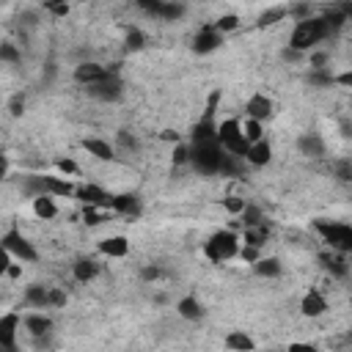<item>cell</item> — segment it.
<instances>
[{
	"instance_id": "1",
	"label": "cell",
	"mask_w": 352,
	"mask_h": 352,
	"mask_svg": "<svg viewBox=\"0 0 352 352\" xmlns=\"http://www.w3.org/2000/svg\"><path fill=\"white\" fill-rule=\"evenodd\" d=\"M239 245H242V236L236 228H214L204 245H201V256L209 261V264H228L236 258L239 253Z\"/></svg>"
},
{
	"instance_id": "2",
	"label": "cell",
	"mask_w": 352,
	"mask_h": 352,
	"mask_svg": "<svg viewBox=\"0 0 352 352\" xmlns=\"http://www.w3.org/2000/svg\"><path fill=\"white\" fill-rule=\"evenodd\" d=\"M330 33V19H319V16H311V19H300L292 33H289V50L297 52V55H308L316 44H322Z\"/></svg>"
},
{
	"instance_id": "3",
	"label": "cell",
	"mask_w": 352,
	"mask_h": 352,
	"mask_svg": "<svg viewBox=\"0 0 352 352\" xmlns=\"http://www.w3.org/2000/svg\"><path fill=\"white\" fill-rule=\"evenodd\" d=\"M214 143L234 160H242L248 140L242 138V126H239V116H226L214 124Z\"/></svg>"
},
{
	"instance_id": "4",
	"label": "cell",
	"mask_w": 352,
	"mask_h": 352,
	"mask_svg": "<svg viewBox=\"0 0 352 352\" xmlns=\"http://www.w3.org/2000/svg\"><path fill=\"white\" fill-rule=\"evenodd\" d=\"M0 245H6V248L11 250V256H14L16 261H22V264H36V261H38V250H36V245L22 234V228H19L16 223L8 226V228L3 231Z\"/></svg>"
},
{
	"instance_id": "5",
	"label": "cell",
	"mask_w": 352,
	"mask_h": 352,
	"mask_svg": "<svg viewBox=\"0 0 352 352\" xmlns=\"http://www.w3.org/2000/svg\"><path fill=\"white\" fill-rule=\"evenodd\" d=\"M242 116L267 124V121L275 116V102H272V96L264 94V91H253V94H248L245 102H242Z\"/></svg>"
},
{
	"instance_id": "6",
	"label": "cell",
	"mask_w": 352,
	"mask_h": 352,
	"mask_svg": "<svg viewBox=\"0 0 352 352\" xmlns=\"http://www.w3.org/2000/svg\"><path fill=\"white\" fill-rule=\"evenodd\" d=\"M72 77H74V82L94 88V85H99V82H107V80H110V69H107L104 63H99V60H82V63H77V66H74Z\"/></svg>"
},
{
	"instance_id": "7",
	"label": "cell",
	"mask_w": 352,
	"mask_h": 352,
	"mask_svg": "<svg viewBox=\"0 0 352 352\" xmlns=\"http://www.w3.org/2000/svg\"><path fill=\"white\" fill-rule=\"evenodd\" d=\"M74 187H77V179L60 176L55 170L38 176V192H50L55 198H74Z\"/></svg>"
},
{
	"instance_id": "8",
	"label": "cell",
	"mask_w": 352,
	"mask_h": 352,
	"mask_svg": "<svg viewBox=\"0 0 352 352\" xmlns=\"http://www.w3.org/2000/svg\"><path fill=\"white\" fill-rule=\"evenodd\" d=\"M96 250H99V256H104V258L121 261V258L129 256L132 242H129L126 234H107V236H99V239H96Z\"/></svg>"
},
{
	"instance_id": "9",
	"label": "cell",
	"mask_w": 352,
	"mask_h": 352,
	"mask_svg": "<svg viewBox=\"0 0 352 352\" xmlns=\"http://www.w3.org/2000/svg\"><path fill=\"white\" fill-rule=\"evenodd\" d=\"M110 195L102 184L96 182H77L74 187V201H80L82 206H107L110 209Z\"/></svg>"
},
{
	"instance_id": "10",
	"label": "cell",
	"mask_w": 352,
	"mask_h": 352,
	"mask_svg": "<svg viewBox=\"0 0 352 352\" xmlns=\"http://www.w3.org/2000/svg\"><path fill=\"white\" fill-rule=\"evenodd\" d=\"M327 311H330V300H327V294H324L322 289L311 286V289L302 292V297H300V314H302V316L319 319V316H324Z\"/></svg>"
},
{
	"instance_id": "11",
	"label": "cell",
	"mask_w": 352,
	"mask_h": 352,
	"mask_svg": "<svg viewBox=\"0 0 352 352\" xmlns=\"http://www.w3.org/2000/svg\"><path fill=\"white\" fill-rule=\"evenodd\" d=\"M80 148H82L91 160H96V162H113V160L118 157L116 143H110L107 138H99V135H88V138H82V140H80Z\"/></svg>"
},
{
	"instance_id": "12",
	"label": "cell",
	"mask_w": 352,
	"mask_h": 352,
	"mask_svg": "<svg viewBox=\"0 0 352 352\" xmlns=\"http://www.w3.org/2000/svg\"><path fill=\"white\" fill-rule=\"evenodd\" d=\"M316 228L324 234V245H330L333 250H341V253L349 250L352 228L346 223H316Z\"/></svg>"
},
{
	"instance_id": "13",
	"label": "cell",
	"mask_w": 352,
	"mask_h": 352,
	"mask_svg": "<svg viewBox=\"0 0 352 352\" xmlns=\"http://www.w3.org/2000/svg\"><path fill=\"white\" fill-rule=\"evenodd\" d=\"M22 330V311L0 314V349H16V338Z\"/></svg>"
},
{
	"instance_id": "14",
	"label": "cell",
	"mask_w": 352,
	"mask_h": 352,
	"mask_svg": "<svg viewBox=\"0 0 352 352\" xmlns=\"http://www.w3.org/2000/svg\"><path fill=\"white\" fill-rule=\"evenodd\" d=\"M242 160H245L250 168H267V165H272V160H275V148H272L270 138H261V140L248 143Z\"/></svg>"
},
{
	"instance_id": "15",
	"label": "cell",
	"mask_w": 352,
	"mask_h": 352,
	"mask_svg": "<svg viewBox=\"0 0 352 352\" xmlns=\"http://www.w3.org/2000/svg\"><path fill=\"white\" fill-rule=\"evenodd\" d=\"M30 212H33L36 220L50 223V220H55V217L60 214V204H58V198L50 195V192H36V195L30 198Z\"/></svg>"
},
{
	"instance_id": "16",
	"label": "cell",
	"mask_w": 352,
	"mask_h": 352,
	"mask_svg": "<svg viewBox=\"0 0 352 352\" xmlns=\"http://www.w3.org/2000/svg\"><path fill=\"white\" fill-rule=\"evenodd\" d=\"M99 272H102V264H99L96 258H91V256H80V258H74V264H72V280L80 283V286L94 283V280L99 278Z\"/></svg>"
},
{
	"instance_id": "17",
	"label": "cell",
	"mask_w": 352,
	"mask_h": 352,
	"mask_svg": "<svg viewBox=\"0 0 352 352\" xmlns=\"http://www.w3.org/2000/svg\"><path fill=\"white\" fill-rule=\"evenodd\" d=\"M22 327H25L30 336H44V333L52 330V316L44 314V308L22 311Z\"/></svg>"
},
{
	"instance_id": "18",
	"label": "cell",
	"mask_w": 352,
	"mask_h": 352,
	"mask_svg": "<svg viewBox=\"0 0 352 352\" xmlns=\"http://www.w3.org/2000/svg\"><path fill=\"white\" fill-rule=\"evenodd\" d=\"M176 316L179 319H184V322H201L204 319V314H206V308H204V302L195 297V294H182L179 300H176Z\"/></svg>"
},
{
	"instance_id": "19",
	"label": "cell",
	"mask_w": 352,
	"mask_h": 352,
	"mask_svg": "<svg viewBox=\"0 0 352 352\" xmlns=\"http://www.w3.org/2000/svg\"><path fill=\"white\" fill-rule=\"evenodd\" d=\"M110 212L116 217H138L140 214V198L132 195V192L110 195Z\"/></svg>"
},
{
	"instance_id": "20",
	"label": "cell",
	"mask_w": 352,
	"mask_h": 352,
	"mask_svg": "<svg viewBox=\"0 0 352 352\" xmlns=\"http://www.w3.org/2000/svg\"><path fill=\"white\" fill-rule=\"evenodd\" d=\"M250 270H253L258 278H280V275H283L280 258H278V256H264V253L250 264Z\"/></svg>"
},
{
	"instance_id": "21",
	"label": "cell",
	"mask_w": 352,
	"mask_h": 352,
	"mask_svg": "<svg viewBox=\"0 0 352 352\" xmlns=\"http://www.w3.org/2000/svg\"><path fill=\"white\" fill-rule=\"evenodd\" d=\"M223 346L231 352H250V349H256V338H250L245 330H228L223 336Z\"/></svg>"
},
{
	"instance_id": "22",
	"label": "cell",
	"mask_w": 352,
	"mask_h": 352,
	"mask_svg": "<svg viewBox=\"0 0 352 352\" xmlns=\"http://www.w3.org/2000/svg\"><path fill=\"white\" fill-rule=\"evenodd\" d=\"M209 28H212V30H217L220 36H228V33H234V30H239V28H242V16H239V14H234V11H226V14H220Z\"/></svg>"
},
{
	"instance_id": "23",
	"label": "cell",
	"mask_w": 352,
	"mask_h": 352,
	"mask_svg": "<svg viewBox=\"0 0 352 352\" xmlns=\"http://www.w3.org/2000/svg\"><path fill=\"white\" fill-rule=\"evenodd\" d=\"M239 126H242V138H245L248 143L267 138V124H264V121H256V118L242 116V118H239Z\"/></svg>"
},
{
	"instance_id": "24",
	"label": "cell",
	"mask_w": 352,
	"mask_h": 352,
	"mask_svg": "<svg viewBox=\"0 0 352 352\" xmlns=\"http://www.w3.org/2000/svg\"><path fill=\"white\" fill-rule=\"evenodd\" d=\"M223 44V36L217 33V30H212L209 25L195 36V50L198 52H212V50H217Z\"/></svg>"
},
{
	"instance_id": "25",
	"label": "cell",
	"mask_w": 352,
	"mask_h": 352,
	"mask_svg": "<svg viewBox=\"0 0 352 352\" xmlns=\"http://www.w3.org/2000/svg\"><path fill=\"white\" fill-rule=\"evenodd\" d=\"M220 206H223L226 214L239 217V214L245 212V206H248V198H245L242 192H226V195L220 198Z\"/></svg>"
},
{
	"instance_id": "26",
	"label": "cell",
	"mask_w": 352,
	"mask_h": 352,
	"mask_svg": "<svg viewBox=\"0 0 352 352\" xmlns=\"http://www.w3.org/2000/svg\"><path fill=\"white\" fill-rule=\"evenodd\" d=\"M52 170L60 173V176H69V179H80V173H82V168H80V162L74 157H58L52 162Z\"/></svg>"
},
{
	"instance_id": "27",
	"label": "cell",
	"mask_w": 352,
	"mask_h": 352,
	"mask_svg": "<svg viewBox=\"0 0 352 352\" xmlns=\"http://www.w3.org/2000/svg\"><path fill=\"white\" fill-rule=\"evenodd\" d=\"M261 253H264V248H256V245H248V242H242V245H239V253H236V258H239L242 264H248V267H250V264H253V261H256Z\"/></svg>"
},
{
	"instance_id": "28",
	"label": "cell",
	"mask_w": 352,
	"mask_h": 352,
	"mask_svg": "<svg viewBox=\"0 0 352 352\" xmlns=\"http://www.w3.org/2000/svg\"><path fill=\"white\" fill-rule=\"evenodd\" d=\"M6 107H8V116L19 118V116L25 113V94H22V91H16V94L8 99V104H6Z\"/></svg>"
},
{
	"instance_id": "29",
	"label": "cell",
	"mask_w": 352,
	"mask_h": 352,
	"mask_svg": "<svg viewBox=\"0 0 352 352\" xmlns=\"http://www.w3.org/2000/svg\"><path fill=\"white\" fill-rule=\"evenodd\" d=\"M14 261H16V258L11 256V250H8L6 245H0V280L6 278V272H8V267H11Z\"/></svg>"
},
{
	"instance_id": "30",
	"label": "cell",
	"mask_w": 352,
	"mask_h": 352,
	"mask_svg": "<svg viewBox=\"0 0 352 352\" xmlns=\"http://www.w3.org/2000/svg\"><path fill=\"white\" fill-rule=\"evenodd\" d=\"M157 275H160V270H157V267H146V270H143V278H146V280H154Z\"/></svg>"
},
{
	"instance_id": "31",
	"label": "cell",
	"mask_w": 352,
	"mask_h": 352,
	"mask_svg": "<svg viewBox=\"0 0 352 352\" xmlns=\"http://www.w3.org/2000/svg\"><path fill=\"white\" fill-rule=\"evenodd\" d=\"M6 173H8V160L6 154H0V179H6Z\"/></svg>"
},
{
	"instance_id": "32",
	"label": "cell",
	"mask_w": 352,
	"mask_h": 352,
	"mask_svg": "<svg viewBox=\"0 0 352 352\" xmlns=\"http://www.w3.org/2000/svg\"><path fill=\"white\" fill-rule=\"evenodd\" d=\"M50 3H60V6H74V3H80V0H50Z\"/></svg>"
}]
</instances>
